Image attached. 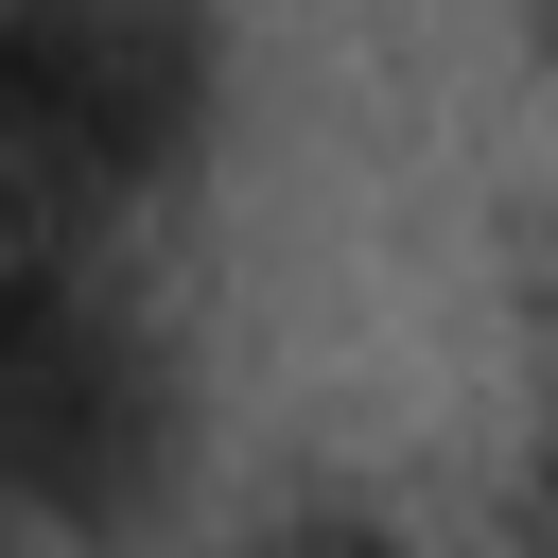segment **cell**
<instances>
[{
  "label": "cell",
  "instance_id": "1",
  "mask_svg": "<svg viewBox=\"0 0 558 558\" xmlns=\"http://www.w3.org/2000/svg\"><path fill=\"white\" fill-rule=\"evenodd\" d=\"M262 558H418V541H384V523H296V541H262Z\"/></svg>",
  "mask_w": 558,
  "mask_h": 558
}]
</instances>
